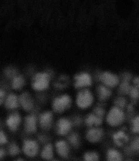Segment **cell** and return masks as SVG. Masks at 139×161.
Returning <instances> with one entry per match:
<instances>
[{
    "label": "cell",
    "mask_w": 139,
    "mask_h": 161,
    "mask_svg": "<svg viewBox=\"0 0 139 161\" xmlns=\"http://www.w3.org/2000/svg\"><path fill=\"white\" fill-rule=\"evenodd\" d=\"M125 119V114L121 109L115 106L112 108L108 113L106 121L110 126H117L121 124Z\"/></svg>",
    "instance_id": "1"
},
{
    "label": "cell",
    "mask_w": 139,
    "mask_h": 161,
    "mask_svg": "<svg viewBox=\"0 0 139 161\" xmlns=\"http://www.w3.org/2000/svg\"><path fill=\"white\" fill-rule=\"evenodd\" d=\"M50 76L45 72L39 73L33 78L32 86L36 91H42L47 89L49 85Z\"/></svg>",
    "instance_id": "2"
},
{
    "label": "cell",
    "mask_w": 139,
    "mask_h": 161,
    "mask_svg": "<svg viewBox=\"0 0 139 161\" xmlns=\"http://www.w3.org/2000/svg\"><path fill=\"white\" fill-rule=\"evenodd\" d=\"M71 98L69 96L64 95L56 98L52 103V108L54 111L57 113L64 112L70 108Z\"/></svg>",
    "instance_id": "3"
},
{
    "label": "cell",
    "mask_w": 139,
    "mask_h": 161,
    "mask_svg": "<svg viewBox=\"0 0 139 161\" xmlns=\"http://www.w3.org/2000/svg\"><path fill=\"white\" fill-rule=\"evenodd\" d=\"M93 102V97L89 91L84 90L81 91L77 96L76 103L80 108L85 109L89 108Z\"/></svg>",
    "instance_id": "4"
},
{
    "label": "cell",
    "mask_w": 139,
    "mask_h": 161,
    "mask_svg": "<svg viewBox=\"0 0 139 161\" xmlns=\"http://www.w3.org/2000/svg\"><path fill=\"white\" fill-rule=\"evenodd\" d=\"M22 150L27 156L34 157L38 154L39 146L37 142L34 140L27 139L23 142Z\"/></svg>",
    "instance_id": "5"
},
{
    "label": "cell",
    "mask_w": 139,
    "mask_h": 161,
    "mask_svg": "<svg viewBox=\"0 0 139 161\" xmlns=\"http://www.w3.org/2000/svg\"><path fill=\"white\" fill-rule=\"evenodd\" d=\"M53 121V114L51 112H44L40 115L38 122L41 129L44 131L49 130L52 126Z\"/></svg>",
    "instance_id": "6"
},
{
    "label": "cell",
    "mask_w": 139,
    "mask_h": 161,
    "mask_svg": "<svg viewBox=\"0 0 139 161\" xmlns=\"http://www.w3.org/2000/svg\"><path fill=\"white\" fill-rule=\"evenodd\" d=\"M38 121L36 116L31 114L26 117L24 122L25 131L28 134H34L37 131Z\"/></svg>",
    "instance_id": "7"
},
{
    "label": "cell",
    "mask_w": 139,
    "mask_h": 161,
    "mask_svg": "<svg viewBox=\"0 0 139 161\" xmlns=\"http://www.w3.org/2000/svg\"><path fill=\"white\" fill-rule=\"evenodd\" d=\"M21 122L20 114L16 112L13 113L8 117L6 121L7 126L10 130L16 131L19 128Z\"/></svg>",
    "instance_id": "8"
},
{
    "label": "cell",
    "mask_w": 139,
    "mask_h": 161,
    "mask_svg": "<svg viewBox=\"0 0 139 161\" xmlns=\"http://www.w3.org/2000/svg\"><path fill=\"white\" fill-rule=\"evenodd\" d=\"M19 106L27 111H31L34 107V101L29 93L24 92L19 98Z\"/></svg>",
    "instance_id": "9"
},
{
    "label": "cell",
    "mask_w": 139,
    "mask_h": 161,
    "mask_svg": "<svg viewBox=\"0 0 139 161\" xmlns=\"http://www.w3.org/2000/svg\"><path fill=\"white\" fill-rule=\"evenodd\" d=\"M72 126L71 122L69 119L61 118L59 119L56 125V132L60 136H65L71 131Z\"/></svg>",
    "instance_id": "10"
},
{
    "label": "cell",
    "mask_w": 139,
    "mask_h": 161,
    "mask_svg": "<svg viewBox=\"0 0 139 161\" xmlns=\"http://www.w3.org/2000/svg\"><path fill=\"white\" fill-rule=\"evenodd\" d=\"M104 132L101 129L95 128L89 130L86 134V138L91 142L96 143L99 142L103 137Z\"/></svg>",
    "instance_id": "11"
},
{
    "label": "cell",
    "mask_w": 139,
    "mask_h": 161,
    "mask_svg": "<svg viewBox=\"0 0 139 161\" xmlns=\"http://www.w3.org/2000/svg\"><path fill=\"white\" fill-rule=\"evenodd\" d=\"M56 152L60 156L63 158H66L70 153V148L68 144L64 141H58L55 145Z\"/></svg>",
    "instance_id": "12"
},
{
    "label": "cell",
    "mask_w": 139,
    "mask_h": 161,
    "mask_svg": "<svg viewBox=\"0 0 139 161\" xmlns=\"http://www.w3.org/2000/svg\"><path fill=\"white\" fill-rule=\"evenodd\" d=\"M75 79L76 80L75 85L76 88L89 86L91 84V77L87 74L77 75L75 77Z\"/></svg>",
    "instance_id": "13"
},
{
    "label": "cell",
    "mask_w": 139,
    "mask_h": 161,
    "mask_svg": "<svg viewBox=\"0 0 139 161\" xmlns=\"http://www.w3.org/2000/svg\"><path fill=\"white\" fill-rule=\"evenodd\" d=\"M100 79L104 84L110 87H114L118 84L119 80L118 78L110 73L105 72L101 75Z\"/></svg>",
    "instance_id": "14"
},
{
    "label": "cell",
    "mask_w": 139,
    "mask_h": 161,
    "mask_svg": "<svg viewBox=\"0 0 139 161\" xmlns=\"http://www.w3.org/2000/svg\"><path fill=\"white\" fill-rule=\"evenodd\" d=\"M5 107L8 109L13 110L19 106V98L13 94L9 95L4 101Z\"/></svg>",
    "instance_id": "15"
},
{
    "label": "cell",
    "mask_w": 139,
    "mask_h": 161,
    "mask_svg": "<svg viewBox=\"0 0 139 161\" xmlns=\"http://www.w3.org/2000/svg\"><path fill=\"white\" fill-rule=\"evenodd\" d=\"M41 157L44 160H52L54 157V148L53 145L49 143L46 144L41 151Z\"/></svg>",
    "instance_id": "16"
},
{
    "label": "cell",
    "mask_w": 139,
    "mask_h": 161,
    "mask_svg": "<svg viewBox=\"0 0 139 161\" xmlns=\"http://www.w3.org/2000/svg\"><path fill=\"white\" fill-rule=\"evenodd\" d=\"M102 118L95 114H91L87 116L85 122L87 126H99L102 123Z\"/></svg>",
    "instance_id": "17"
},
{
    "label": "cell",
    "mask_w": 139,
    "mask_h": 161,
    "mask_svg": "<svg viewBox=\"0 0 139 161\" xmlns=\"http://www.w3.org/2000/svg\"><path fill=\"white\" fill-rule=\"evenodd\" d=\"M113 140L115 144L118 147H121L124 143L128 141V137L123 131H120L113 135Z\"/></svg>",
    "instance_id": "18"
},
{
    "label": "cell",
    "mask_w": 139,
    "mask_h": 161,
    "mask_svg": "<svg viewBox=\"0 0 139 161\" xmlns=\"http://www.w3.org/2000/svg\"><path fill=\"white\" fill-rule=\"evenodd\" d=\"M106 157L107 160L110 161H120L123 160L121 154L117 150L114 149L108 150Z\"/></svg>",
    "instance_id": "19"
},
{
    "label": "cell",
    "mask_w": 139,
    "mask_h": 161,
    "mask_svg": "<svg viewBox=\"0 0 139 161\" xmlns=\"http://www.w3.org/2000/svg\"><path fill=\"white\" fill-rule=\"evenodd\" d=\"M24 80L22 76H16L13 78L12 82L13 89L16 90L20 89L24 86Z\"/></svg>",
    "instance_id": "20"
},
{
    "label": "cell",
    "mask_w": 139,
    "mask_h": 161,
    "mask_svg": "<svg viewBox=\"0 0 139 161\" xmlns=\"http://www.w3.org/2000/svg\"><path fill=\"white\" fill-rule=\"evenodd\" d=\"M98 92L100 99L101 100H106L111 95V91L106 87L103 86H100L98 88Z\"/></svg>",
    "instance_id": "21"
},
{
    "label": "cell",
    "mask_w": 139,
    "mask_h": 161,
    "mask_svg": "<svg viewBox=\"0 0 139 161\" xmlns=\"http://www.w3.org/2000/svg\"><path fill=\"white\" fill-rule=\"evenodd\" d=\"M68 140L72 146L75 147H79L80 143V140L78 134L75 133L72 134L69 136Z\"/></svg>",
    "instance_id": "22"
},
{
    "label": "cell",
    "mask_w": 139,
    "mask_h": 161,
    "mask_svg": "<svg viewBox=\"0 0 139 161\" xmlns=\"http://www.w3.org/2000/svg\"><path fill=\"white\" fill-rule=\"evenodd\" d=\"M8 152L9 154L11 156H16L19 154L20 149L19 147L16 143L13 142L9 145Z\"/></svg>",
    "instance_id": "23"
},
{
    "label": "cell",
    "mask_w": 139,
    "mask_h": 161,
    "mask_svg": "<svg viewBox=\"0 0 139 161\" xmlns=\"http://www.w3.org/2000/svg\"><path fill=\"white\" fill-rule=\"evenodd\" d=\"M84 159L86 161H96L99 160V156L96 152H90L85 154Z\"/></svg>",
    "instance_id": "24"
},
{
    "label": "cell",
    "mask_w": 139,
    "mask_h": 161,
    "mask_svg": "<svg viewBox=\"0 0 139 161\" xmlns=\"http://www.w3.org/2000/svg\"><path fill=\"white\" fill-rule=\"evenodd\" d=\"M131 88L128 81L124 80L120 85L119 92L122 94H127L130 92Z\"/></svg>",
    "instance_id": "25"
},
{
    "label": "cell",
    "mask_w": 139,
    "mask_h": 161,
    "mask_svg": "<svg viewBox=\"0 0 139 161\" xmlns=\"http://www.w3.org/2000/svg\"><path fill=\"white\" fill-rule=\"evenodd\" d=\"M116 106L120 108L125 107L126 104V101L125 98L123 97H118L115 101Z\"/></svg>",
    "instance_id": "26"
},
{
    "label": "cell",
    "mask_w": 139,
    "mask_h": 161,
    "mask_svg": "<svg viewBox=\"0 0 139 161\" xmlns=\"http://www.w3.org/2000/svg\"><path fill=\"white\" fill-rule=\"evenodd\" d=\"M139 116L136 117L132 122V131L134 133H137L139 131Z\"/></svg>",
    "instance_id": "27"
},
{
    "label": "cell",
    "mask_w": 139,
    "mask_h": 161,
    "mask_svg": "<svg viewBox=\"0 0 139 161\" xmlns=\"http://www.w3.org/2000/svg\"><path fill=\"white\" fill-rule=\"evenodd\" d=\"M17 72L15 70L12 68H8L5 71V74L6 76L8 78H13L16 76Z\"/></svg>",
    "instance_id": "28"
},
{
    "label": "cell",
    "mask_w": 139,
    "mask_h": 161,
    "mask_svg": "<svg viewBox=\"0 0 139 161\" xmlns=\"http://www.w3.org/2000/svg\"><path fill=\"white\" fill-rule=\"evenodd\" d=\"M129 93L131 97L134 99H137L139 97V90L137 87L131 88Z\"/></svg>",
    "instance_id": "29"
},
{
    "label": "cell",
    "mask_w": 139,
    "mask_h": 161,
    "mask_svg": "<svg viewBox=\"0 0 139 161\" xmlns=\"http://www.w3.org/2000/svg\"><path fill=\"white\" fill-rule=\"evenodd\" d=\"M94 112L96 115L102 117L104 115L105 111L103 108L100 107H97L95 108Z\"/></svg>",
    "instance_id": "30"
},
{
    "label": "cell",
    "mask_w": 139,
    "mask_h": 161,
    "mask_svg": "<svg viewBox=\"0 0 139 161\" xmlns=\"http://www.w3.org/2000/svg\"><path fill=\"white\" fill-rule=\"evenodd\" d=\"M7 138L3 132L0 131V145L6 144L7 142Z\"/></svg>",
    "instance_id": "31"
},
{
    "label": "cell",
    "mask_w": 139,
    "mask_h": 161,
    "mask_svg": "<svg viewBox=\"0 0 139 161\" xmlns=\"http://www.w3.org/2000/svg\"><path fill=\"white\" fill-rule=\"evenodd\" d=\"M132 149L135 150H137L139 149V138L136 139L132 142Z\"/></svg>",
    "instance_id": "32"
},
{
    "label": "cell",
    "mask_w": 139,
    "mask_h": 161,
    "mask_svg": "<svg viewBox=\"0 0 139 161\" xmlns=\"http://www.w3.org/2000/svg\"><path fill=\"white\" fill-rule=\"evenodd\" d=\"M5 98V93L3 90L0 89V105L4 102Z\"/></svg>",
    "instance_id": "33"
},
{
    "label": "cell",
    "mask_w": 139,
    "mask_h": 161,
    "mask_svg": "<svg viewBox=\"0 0 139 161\" xmlns=\"http://www.w3.org/2000/svg\"><path fill=\"white\" fill-rule=\"evenodd\" d=\"M122 77L124 79V80L128 81L131 79V76L130 74L128 73H125L122 75Z\"/></svg>",
    "instance_id": "34"
},
{
    "label": "cell",
    "mask_w": 139,
    "mask_h": 161,
    "mask_svg": "<svg viewBox=\"0 0 139 161\" xmlns=\"http://www.w3.org/2000/svg\"><path fill=\"white\" fill-rule=\"evenodd\" d=\"M6 155L5 150L2 148H0V160L3 159Z\"/></svg>",
    "instance_id": "35"
},
{
    "label": "cell",
    "mask_w": 139,
    "mask_h": 161,
    "mask_svg": "<svg viewBox=\"0 0 139 161\" xmlns=\"http://www.w3.org/2000/svg\"><path fill=\"white\" fill-rule=\"evenodd\" d=\"M81 119L80 118H77L75 120V124L77 125H78L80 124L81 123Z\"/></svg>",
    "instance_id": "36"
},
{
    "label": "cell",
    "mask_w": 139,
    "mask_h": 161,
    "mask_svg": "<svg viewBox=\"0 0 139 161\" xmlns=\"http://www.w3.org/2000/svg\"><path fill=\"white\" fill-rule=\"evenodd\" d=\"M134 82L135 84L137 85V86H139V79L138 78H136L134 80Z\"/></svg>",
    "instance_id": "37"
}]
</instances>
